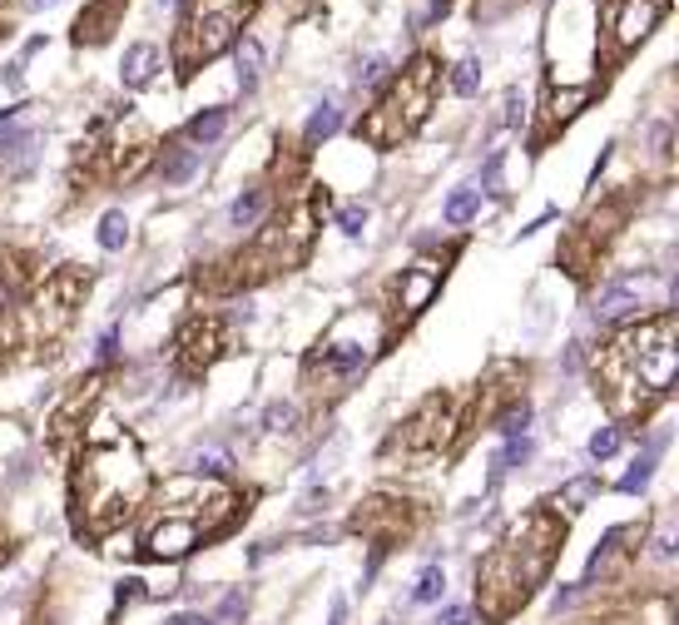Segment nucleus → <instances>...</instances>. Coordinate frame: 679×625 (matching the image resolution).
<instances>
[{
	"label": "nucleus",
	"mask_w": 679,
	"mask_h": 625,
	"mask_svg": "<svg viewBox=\"0 0 679 625\" xmlns=\"http://www.w3.org/2000/svg\"><path fill=\"white\" fill-rule=\"evenodd\" d=\"M164 625H214V620H209L204 610H179V616H169Z\"/></svg>",
	"instance_id": "a878e982"
},
{
	"label": "nucleus",
	"mask_w": 679,
	"mask_h": 625,
	"mask_svg": "<svg viewBox=\"0 0 679 625\" xmlns=\"http://www.w3.org/2000/svg\"><path fill=\"white\" fill-rule=\"evenodd\" d=\"M337 224H343V234H363V224H367V209H363V204H347L343 214H337Z\"/></svg>",
	"instance_id": "393cba45"
},
{
	"label": "nucleus",
	"mask_w": 679,
	"mask_h": 625,
	"mask_svg": "<svg viewBox=\"0 0 679 625\" xmlns=\"http://www.w3.org/2000/svg\"><path fill=\"white\" fill-rule=\"evenodd\" d=\"M441 591H447V571L427 566L417 576V586H412V601H417V606H432V601H441Z\"/></svg>",
	"instance_id": "f8f14e48"
},
{
	"label": "nucleus",
	"mask_w": 679,
	"mask_h": 625,
	"mask_svg": "<svg viewBox=\"0 0 679 625\" xmlns=\"http://www.w3.org/2000/svg\"><path fill=\"white\" fill-rule=\"evenodd\" d=\"M432 90H437V65L422 55L417 65H412L407 75H402V80L387 90V100L377 104L373 120L357 124V134H367L373 144H397V140H407V134L417 130L422 120H427V110H432Z\"/></svg>",
	"instance_id": "7ed1b4c3"
},
{
	"label": "nucleus",
	"mask_w": 679,
	"mask_h": 625,
	"mask_svg": "<svg viewBox=\"0 0 679 625\" xmlns=\"http://www.w3.org/2000/svg\"><path fill=\"white\" fill-rule=\"evenodd\" d=\"M100 357H104V363H110V357H114V327H110V333L100 337Z\"/></svg>",
	"instance_id": "7c9ffc66"
},
{
	"label": "nucleus",
	"mask_w": 679,
	"mask_h": 625,
	"mask_svg": "<svg viewBox=\"0 0 679 625\" xmlns=\"http://www.w3.org/2000/svg\"><path fill=\"white\" fill-rule=\"evenodd\" d=\"M124 239H130V219H124V214H104L100 219V249H124Z\"/></svg>",
	"instance_id": "6ab92c4d"
},
{
	"label": "nucleus",
	"mask_w": 679,
	"mask_h": 625,
	"mask_svg": "<svg viewBox=\"0 0 679 625\" xmlns=\"http://www.w3.org/2000/svg\"><path fill=\"white\" fill-rule=\"evenodd\" d=\"M655 25V5L650 0H610V30L620 35V45L640 40Z\"/></svg>",
	"instance_id": "6e6552de"
},
{
	"label": "nucleus",
	"mask_w": 679,
	"mask_h": 625,
	"mask_svg": "<svg viewBox=\"0 0 679 625\" xmlns=\"http://www.w3.org/2000/svg\"><path fill=\"white\" fill-rule=\"evenodd\" d=\"M194 169H199V150H174V154L164 159V169H159V174H164V184H184Z\"/></svg>",
	"instance_id": "2eb2a0df"
},
{
	"label": "nucleus",
	"mask_w": 679,
	"mask_h": 625,
	"mask_svg": "<svg viewBox=\"0 0 679 625\" xmlns=\"http://www.w3.org/2000/svg\"><path fill=\"white\" fill-rule=\"evenodd\" d=\"M154 65H159V50L154 45H134L130 55H124V84H130V90H144V84L154 80Z\"/></svg>",
	"instance_id": "1a4fd4ad"
},
{
	"label": "nucleus",
	"mask_w": 679,
	"mask_h": 625,
	"mask_svg": "<svg viewBox=\"0 0 679 625\" xmlns=\"http://www.w3.org/2000/svg\"><path fill=\"white\" fill-rule=\"evenodd\" d=\"M5 84H10V90H20V84H25V70H20V60H15V65H5Z\"/></svg>",
	"instance_id": "c756f323"
},
{
	"label": "nucleus",
	"mask_w": 679,
	"mask_h": 625,
	"mask_svg": "<svg viewBox=\"0 0 679 625\" xmlns=\"http://www.w3.org/2000/svg\"><path fill=\"white\" fill-rule=\"evenodd\" d=\"M635 303H640V298H635L630 283H610V288L596 298V317H620V313H630Z\"/></svg>",
	"instance_id": "9b49d317"
},
{
	"label": "nucleus",
	"mask_w": 679,
	"mask_h": 625,
	"mask_svg": "<svg viewBox=\"0 0 679 625\" xmlns=\"http://www.w3.org/2000/svg\"><path fill=\"white\" fill-rule=\"evenodd\" d=\"M253 0H194L184 20V45H189V60H209L233 40L238 20L248 15Z\"/></svg>",
	"instance_id": "39448f33"
},
{
	"label": "nucleus",
	"mask_w": 679,
	"mask_h": 625,
	"mask_svg": "<svg viewBox=\"0 0 679 625\" xmlns=\"http://www.w3.org/2000/svg\"><path fill=\"white\" fill-rule=\"evenodd\" d=\"M363 363H367V347H353V343L327 353V373H353V367H363Z\"/></svg>",
	"instance_id": "aec40b11"
},
{
	"label": "nucleus",
	"mask_w": 679,
	"mask_h": 625,
	"mask_svg": "<svg viewBox=\"0 0 679 625\" xmlns=\"http://www.w3.org/2000/svg\"><path fill=\"white\" fill-rule=\"evenodd\" d=\"M615 447H620V432H615V427H600L596 432V437H590V457H615Z\"/></svg>",
	"instance_id": "4be33fe9"
},
{
	"label": "nucleus",
	"mask_w": 679,
	"mask_h": 625,
	"mask_svg": "<svg viewBox=\"0 0 679 625\" xmlns=\"http://www.w3.org/2000/svg\"><path fill=\"white\" fill-rule=\"evenodd\" d=\"M501 150H496L491 159H486V169H481V184H486V194H501Z\"/></svg>",
	"instance_id": "b1692460"
},
{
	"label": "nucleus",
	"mask_w": 679,
	"mask_h": 625,
	"mask_svg": "<svg viewBox=\"0 0 679 625\" xmlns=\"http://www.w3.org/2000/svg\"><path fill=\"white\" fill-rule=\"evenodd\" d=\"M610 363L630 367V383H640L645 392H670L674 383V363H679V347H674V317L660 313L655 323L625 333L620 343L610 347Z\"/></svg>",
	"instance_id": "20e7f679"
},
{
	"label": "nucleus",
	"mask_w": 679,
	"mask_h": 625,
	"mask_svg": "<svg viewBox=\"0 0 679 625\" xmlns=\"http://www.w3.org/2000/svg\"><path fill=\"white\" fill-rule=\"evenodd\" d=\"M441 259H422V263H412V273H407V288H402V313H422L432 303V293H437V283H441Z\"/></svg>",
	"instance_id": "0eeeda50"
},
{
	"label": "nucleus",
	"mask_w": 679,
	"mask_h": 625,
	"mask_svg": "<svg viewBox=\"0 0 679 625\" xmlns=\"http://www.w3.org/2000/svg\"><path fill=\"white\" fill-rule=\"evenodd\" d=\"M288 422H293V407H268V427L273 432H288Z\"/></svg>",
	"instance_id": "bb28decb"
},
{
	"label": "nucleus",
	"mask_w": 679,
	"mask_h": 625,
	"mask_svg": "<svg viewBox=\"0 0 679 625\" xmlns=\"http://www.w3.org/2000/svg\"><path fill=\"white\" fill-rule=\"evenodd\" d=\"M5 293H10V288H5V278H0V308H5Z\"/></svg>",
	"instance_id": "473e14b6"
},
{
	"label": "nucleus",
	"mask_w": 679,
	"mask_h": 625,
	"mask_svg": "<svg viewBox=\"0 0 679 625\" xmlns=\"http://www.w3.org/2000/svg\"><path fill=\"white\" fill-rule=\"evenodd\" d=\"M258 70H263L258 40H238V84H243V90H253V84H258Z\"/></svg>",
	"instance_id": "ddd939ff"
},
{
	"label": "nucleus",
	"mask_w": 679,
	"mask_h": 625,
	"mask_svg": "<svg viewBox=\"0 0 679 625\" xmlns=\"http://www.w3.org/2000/svg\"><path fill=\"white\" fill-rule=\"evenodd\" d=\"M204 536H209V526L199 522V516L164 512V522H154L150 536H144V551H150V556H159V561H174V556H184V551H194Z\"/></svg>",
	"instance_id": "423d86ee"
},
{
	"label": "nucleus",
	"mask_w": 679,
	"mask_h": 625,
	"mask_svg": "<svg viewBox=\"0 0 679 625\" xmlns=\"http://www.w3.org/2000/svg\"><path fill=\"white\" fill-rule=\"evenodd\" d=\"M437 625H466V606H447L437 616Z\"/></svg>",
	"instance_id": "c85d7f7f"
},
{
	"label": "nucleus",
	"mask_w": 679,
	"mask_h": 625,
	"mask_svg": "<svg viewBox=\"0 0 679 625\" xmlns=\"http://www.w3.org/2000/svg\"><path fill=\"white\" fill-rule=\"evenodd\" d=\"M258 214H263V189H248V194H238V199H233V209H228V219H233L238 229H248Z\"/></svg>",
	"instance_id": "f3484780"
},
{
	"label": "nucleus",
	"mask_w": 679,
	"mask_h": 625,
	"mask_svg": "<svg viewBox=\"0 0 679 625\" xmlns=\"http://www.w3.org/2000/svg\"><path fill=\"white\" fill-rule=\"evenodd\" d=\"M476 204H481L476 189H456V194L447 199V209H441V219H447V224H466V219L476 214Z\"/></svg>",
	"instance_id": "a211bd4d"
},
{
	"label": "nucleus",
	"mask_w": 679,
	"mask_h": 625,
	"mask_svg": "<svg viewBox=\"0 0 679 625\" xmlns=\"http://www.w3.org/2000/svg\"><path fill=\"white\" fill-rule=\"evenodd\" d=\"M476 84H481V65H476V60H461L456 75H451V90L456 94H476Z\"/></svg>",
	"instance_id": "412c9836"
},
{
	"label": "nucleus",
	"mask_w": 679,
	"mask_h": 625,
	"mask_svg": "<svg viewBox=\"0 0 679 625\" xmlns=\"http://www.w3.org/2000/svg\"><path fill=\"white\" fill-rule=\"evenodd\" d=\"M655 457H660V442H655L650 452H645L640 462H635L630 472H625V482H620V492H645L650 486V476H655Z\"/></svg>",
	"instance_id": "dca6fc26"
},
{
	"label": "nucleus",
	"mask_w": 679,
	"mask_h": 625,
	"mask_svg": "<svg viewBox=\"0 0 679 625\" xmlns=\"http://www.w3.org/2000/svg\"><path fill=\"white\" fill-rule=\"evenodd\" d=\"M526 422H530V407L521 402V407H511L501 417V432H506V437H526Z\"/></svg>",
	"instance_id": "5701e85b"
},
{
	"label": "nucleus",
	"mask_w": 679,
	"mask_h": 625,
	"mask_svg": "<svg viewBox=\"0 0 679 625\" xmlns=\"http://www.w3.org/2000/svg\"><path fill=\"white\" fill-rule=\"evenodd\" d=\"M550 556H556V522H550L546 512L526 516V522H516L511 532L501 536V546L491 551V561L481 566V596L486 606H491L496 616V601H501V591H511L506 596V610L516 606V601H526V591L536 586L540 576H546Z\"/></svg>",
	"instance_id": "f03ea898"
},
{
	"label": "nucleus",
	"mask_w": 679,
	"mask_h": 625,
	"mask_svg": "<svg viewBox=\"0 0 679 625\" xmlns=\"http://www.w3.org/2000/svg\"><path fill=\"white\" fill-rule=\"evenodd\" d=\"M343 124V114H337V104H317L313 110V120H307V130H303V140L307 144H317V140H327V134Z\"/></svg>",
	"instance_id": "4468645a"
},
{
	"label": "nucleus",
	"mask_w": 679,
	"mask_h": 625,
	"mask_svg": "<svg viewBox=\"0 0 679 625\" xmlns=\"http://www.w3.org/2000/svg\"><path fill=\"white\" fill-rule=\"evenodd\" d=\"M224 124H228V110H224V104H214V110H204V114L189 120V140H194V144H214L218 134H224Z\"/></svg>",
	"instance_id": "9d476101"
},
{
	"label": "nucleus",
	"mask_w": 679,
	"mask_h": 625,
	"mask_svg": "<svg viewBox=\"0 0 679 625\" xmlns=\"http://www.w3.org/2000/svg\"><path fill=\"white\" fill-rule=\"evenodd\" d=\"M382 70H387V60H382V55H373V60H367L363 70H357V80H363V84H373V80L382 75Z\"/></svg>",
	"instance_id": "cd10ccee"
},
{
	"label": "nucleus",
	"mask_w": 679,
	"mask_h": 625,
	"mask_svg": "<svg viewBox=\"0 0 679 625\" xmlns=\"http://www.w3.org/2000/svg\"><path fill=\"white\" fill-rule=\"evenodd\" d=\"M45 5H55V0H30V10H45Z\"/></svg>",
	"instance_id": "2f4dec72"
},
{
	"label": "nucleus",
	"mask_w": 679,
	"mask_h": 625,
	"mask_svg": "<svg viewBox=\"0 0 679 625\" xmlns=\"http://www.w3.org/2000/svg\"><path fill=\"white\" fill-rule=\"evenodd\" d=\"M144 496V462L134 442H104L90 447L75 467V516L80 532L104 536L140 506Z\"/></svg>",
	"instance_id": "f257e3e1"
}]
</instances>
